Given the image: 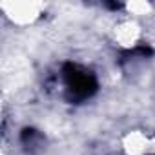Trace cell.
<instances>
[{
    "label": "cell",
    "mask_w": 155,
    "mask_h": 155,
    "mask_svg": "<svg viewBox=\"0 0 155 155\" xmlns=\"http://www.w3.org/2000/svg\"><path fill=\"white\" fill-rule=\"evenodd\" d=\"M124 150L128 151V155H153L155 153V142L151 137L135 131L130 133L124 140Z\"/></svg>",
    "instance_id": "7a4b0ae2"
},
{
    "label": "cell",
    "mask_w": 155,
    "mask_h": 155,
    "mask_svg": "<svg viewBox=\"0 0 155 155\" xmlns=\"http://www.w3.org/2000/svg\"><path fill=\"white\" fill-rule=\"evenodd\" d=\"M2 9L6 11V17H9L15 24H31L40 17V4L33 2H6L2 4Z\"/></svg>",
    "instance_id": "6da1fadb"
}]
</instances>
